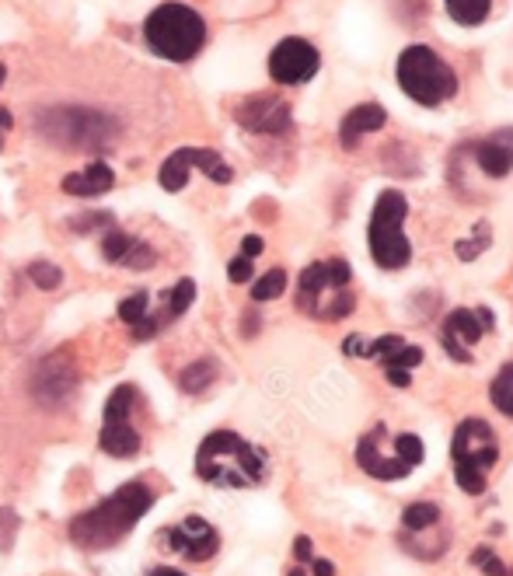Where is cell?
<instances>
[{"mask_svg": "<svg viewBox=\"0 0 513 576\" xmlns=\"http://www.w3.org/2000/svg\"><path fill=\"white\" fill-rule=\"evenodd\" d=\"M151 507H154L151 486H144V482H126V486H119L112 496H105L102 503H95L91 510L77 514L74 524H70V538H74V545H81V549L88 552L112 549V545L123 542V538L137 528V521Z\"/></svg>", "mask_w": 513, "mask_h": 576, "instance_id": "1", "label": "cell"}, {"mask_svg": "<svg viewBox=\"0 0 513 576\" xmlns=\"http://www.w3.org/2000/svg\"><path fill=\"white\" fill-rule=\"evenodd\" d=\"M266 454L231 430H213L196 451V475L220 489H248L266 479Z\"/></svg>", "mask_w": 513, "mask_h": 576, "instance_id": "2", "label": "cell"}, {"mask_svg": "<svg viewBox=\"0 0 513 576\" xmlns=\"http://www.w3.org/2000/svg\"><path fill=\"white\" fill-rule=\"evenodd\" d=\"M144 39L158 56H165L171 63H185L203 49L206 21L199 18V11H192V7L168 0V4L154 7V11L147 14Z\"/></svg>", "mask_w": 513, "mask_h": 576, "instance_id": "3", "label": "cell"}, {"mask_svg": "<svg viewBox=\"0 0 513 576\" xmlns=\"http://www.w3.org/2000/svg\"><path fill=\"white\" fill-rule=\"evenodd\" d=\"M349 280H353V269H349L346 259L311 262L301 273L297 304L315 318H329V322L332 318H346L356 304V297L349 294Z\"/></svg>", "mask_w": 513, "mask_h": 576, "instance_id": "4", "label": "cell"}, {"mask_svg": "<svg viewBox=\"0 0 513 576\" xmlns=\"http://www.w3.org/2000/svg\"><path fill=\"white\" fill-rule=\"evenodd\" d=\"M454 479L465 493L479 496L486 493V475L493 472V465L500 461V444H496V433L489 430V423L482 419H465V423L454 430Z\"/></svg>", "mask_w": 513, "mask_h": 576, "instance_id": "5", "label": "cell"}, {"mask_svg": "<svg viewBox=\"0 0 513 576\" xmlns=\"http://www.w3.org/2000/svg\"><path fill=\"white\" fill-rule=\"evenodd\" d=\"M398 84L419 105H440L458 91L454 70L430 46H409L398 56Z\"/></svg>", "mask_w": 513, "mask_h": 576, "instance_id": "6", "label": "cell"}, {"mask_svg": "<svg viewBox=\"0 0 513 576\" xmlns=\"http://www.w3.org/2000/svg\"><path fill=\"white\" fill-rule=\"evenodd\" d=\"M409 217V203L398 189H384L374 203L370 217V255L381 269H402L412 259V245L402 234V224Z\"/></svg>", "mask_w": 513, "mask_h": 576, "instance_id": "7", "label": "cell"}, {"mask_svg": "<svg viewBox=\"0 0 513 576\" xmlns=\"http://www.w3.org/2000/svg\"><path fill=\"white\" fill-rule=\"evenodd\" d=\"M39 130L63 147H105L116 137V123L91 109H49L42 112Z\"/></svg>", "mask_w": 513, "mask_h": 576, "instance_id": "8", "label": "cell"}, {"mask_svg": "<svg viewBox=\"0 0 513 576\" xmlns=\"http://www.w3.org/2000/svg\"><path fill=\"white\" fill-rule=\"evenodd\" d=\"M133 405H137V388L119 384L105 405V426H102V451L112 458H133L140 451V433L130 423Z\"/></svg>", "mask_w": 513, "mask_h": 576, "instance_id": "9", "label": "cell"}, {"mask_svg": "<svg viewBox=\"0 0 513 576\" xmlns=\"http://www.w3.org/2000/svg\"><path fill=\"white\" fill-rule=\"evenodd\" d=\"M318 63H322L318 49L308 39L290 35V39L276 42V49L269 53V77L276 84H304L318 74Z\"/></svg>", "mask_w": 513, "mask_h": 576, "instance_id": "10", "label": "cell"}, {"mask_svg": "<svg viewBox=\"0 0 513 576\" xmlns=\"http://www.w3.org/2000/svg\"><path fill=\"white\" fill-rule=\"evenodd\" d=\"M238 123L252 133H287L290 130V105L276 95H252L238 105Z\"/></svg>", "mask_w": 513, "mask_h": 576, "instance_id": "11", "label": "cell"}, {"mask_svg": "<svg viewBox=\"0 0 513 576\" xmlns=\"http://www.w3.org/2000/svg\"><path fill=\"white\" fill-rule=\"evenodd\" d=\"M168 542H171V549L182 552V556L192 559V563H206V559H213L220 549V535L203 521V517H185L182 524H175V528L168 531Z\"/></svg>", "mask_w": 513, "mask_h": 576, "instance_id": "12", "label": "cell"}, {"mask_svg": "<svg viewBox=\"0 0 513 576\" xmlns=\"http://www.w3.org/2000/svg\"><path fill=\"white\" fill-rule=\"evenodd\" d=\"M381 430L384 426H374V430H367L360 437V447H356V461H360V468L367 475H374V479L381 482H395V479H405V475L412 472L409 465H405L398 454H384L381 451Z\"/></svg>", "mask_w": 513, "mask_h": 576, "instance_id": "13", "label": "cell"}, {"mask_svg": "<svg viewBox=\"0 0 513 576\" xmlns=\"http://www.w3.org/2000/svg\"><path fill=\"white\" fill-rule=\"evenodd\" d=\"M486 336V329H482L479 315L468 308H458L447 315L444 322V350L451 353L454 360H472V353H468V346H475L479 339Z\"/></svg>", "mask_w": 513, "mask_h": 576, "instance_id": "14", "label": "cell"}, {"mask_svg": "<svg viewBox=\"0 0 513 576\" xmlns=\"http://www.w3.org/2000/svg\"><path fill=\"white\" fill-rule=\"evenodd\" d=\"M475 161L486 175L493 179H503V175L513 172V126H503V130L489 133L475 144Z\"/></svg>", "mask_w": 513, "mask_h": 576, "instance_id": "15", "label": "cell"}, {"mask_svg": "<svg viewBox=\"0 0 513 576\" xmlns=\"http://www.w3.org/2000/svg\"><path fill=\"white\" fill-rule=\"evenodd\" d=\"M53 388L49 391V402L46 405H56V402H63V398L74 391V367H70V360L67 357H49V360H42L39 364V371H35V378H32V391L39 395L42 388Z\"/></svg>", "mask_w": 513, "mask_h": 576, "instance_id": "16", "label": "cell"}, {"mask_svg": "<svg viewBox=\"0 0 513 576\" xmlns=\"http://www.w3.org/2000/svg\"><path fill=\"white\" fill-rule=\"evenodd\" d=\"M384 123H388V112H384L381 105H374V102L356 105L353 112H346V119H342V126H339V140H342V147H346V151H353V147L360 144L363 133L381 130Z\"/></svg>", "mask_w": 513, "mask_h": 576, "instance_id": "17", "label": "cell"}, {"mask_svg": "<svg viewBox=\"0 0 513 576\" xmlns=\"http://www.w3.org/2000/svg\"><path fill=\"white\" fill-rule=\"evenodd\" d=\"M116 186V172H112L105 161H91L84 172H70L63 179V192L67 196H102Z\"/></svg>", "mask_w": 513, "mask_h": 576, "instance_id": "18", "label": "cell"}, {"mask_svg": "<svg viewBox=\"0 0 513 576\" xmlns=\"http://www.w3.org/2000/svg\"><path fill=\"white\" fill-rule=\"evenodd\" d=\"M185 158H189L192 168H199L203 175H210V179L220 182V186H227V182L234 179L231 165H227L217 151H210V147H185Z\"/></svg>", "mask_w": 513, "mask_h": 576, "instance_id": "19", "label": "cell"}, {"mask_svg": "<svg viewBox=\"0 0 513 576\" xmlns=\"http://www.w3.org/2000/svg\"><path fill=\"white\" fill-rule=\"evenodd\" d=\"M165 297H168L165 311H161V315H154V322H158L161 329H165L168 318H178V315H185V311H189L192 297H196V283H192V280H178Z\"/></svg>", "mask_w": 513, "mask_h": 576, "instance_id": "20", "label": "cell"}, {"mask_svg": "<svg viewBox=\"0 0 513 576\" xmlns=\"http://www.w3.org/2000/svg\"><path fill=\"white\" fill-rule=\"evenodd\" d=\"M189 172H192V165H189V158H185V147L182 151H175L171 158H165V165H161V189H168V192H178V189H185V182H189Z\"/></svg>", "mask_w": 513, "mask_h": 576, "instance_id": "21", "label": "cell"}, {"mask_svg": "<svg viewBox=\"0 0 513 576\" xmlns=\"http://www.w3.org/2000/svg\"><path fill=\"white\" fill-rule=\"evenodd\" d=\"M447 4V14H451L458 25H482L486 21V14H489V4L493 0H444Z\"/></svg>", "mask_w": 513, "mask_h": 576, "instance_id": "22", "label": "cell"}, {"mask_svg": "<svg viewBox=\"0 0 513 576\" xmlns=\"http://www.w3.org/2000/svg\"><path fill=\"white\" fill-rule=\"evenodd\" d=\"M213 378H217V364H213V360H199V364L185 367L178 384H182V391H189V395H199V391L210 388Z\"/></svg>", "mask_w": 513, "mask_h": 576, "instance_id": "23", "label": "cell"}, {"mask_svg": "<svg viewBox=\"0 0 513 576\" xmlns=\"http://www.w3.org/2000/svg\"><path fill=\"white\" fill-rule=\"evenodd\" d=\"M402 524H405V531H412V535H416V531H430L440 524V510L433 507V503H412V507H405Z\"/></svg>", "mask_w": 513, "mask_h": 576, "instance_id": "24", "label": "cell"}, {"mask_svg": "<svg viewBox=\"0 0 513 576\" xmlns=\"http://www.w3.org/2000/svg\"><path fill=\"white\" fill-rule=\"evenodd\" d=\"M489 398H493V405L503 412V416H513V364H507L500 374H496L493 388H489Z\"/></svg>", "mask_w": 513, "mask_h": 576, "instance_id": "25", "label": "cell"}, {"mask_svg": "<svg viewBox=\"0 0 513 576\" xmlns=\"http://www.w3.org/2000/svg\"><path fill=\"white\" fill-rule=\"evenodd\" d=\"M283 290H287V269H269L262 280H255L252 297L255 301H276V297H283Z\"/></svg>", "mask_w": 513, "mask_h": 576, "instance_id": "26", "label": "cell"}, {"mask_svg": "<svg viewBox=\"0 0 513 576\" xmlns=\"http://www.w3.org/2000/svg\"><path fill=\"white\" fill-rule=\"evenodd\" d=\"M137 245V238H130L126 231H119V227H109L102 238V255L109 262H123L126 255H130V248Z\"/></svg>", "mask_w": 513, "mask_h": 576, "instance_id": "27", "label": "cell"}, {"mask_svg": "<svg viewBox=\"0 0 513 576\" xmlns=\"http://www.w3.org/2000/svg\"><path fill=\"white\" fill-rule=\"evenodd\" d=\"M28 280L42 290H53V287H60L63 273L53 266V262H32V266H28Z\"/></svg>", "mask_w": 513, "mask_h": 576, "instance_id": "28", "label": "cell"}, {"mask_svg": "<svg viewBox=\"0 0 513 576\" xmlns=\"http://www.w3.org/2000/svg\"><path fill=\"white\" fill-rule=\"evenodd\" d=\"M489 241H493V238H489V227H486V224H479V234H475V238L458 241V248H454V252H458V259L472 262V259H479V255L486 252Z\"/></svg>", "mask_w": 513, "mask_h": 576, "instance_id": "29", "label": "cell"}, {"mask_svg": "<svg viewBox=\"0 0 513 576\" xmlns=\"http://www.w3.org/2000/svg\"><path fill=\"white\" fill-rule=\"evenodd\" d=\"M147 308H151V297L133 294V297H126V301L119 304V318H123L126 325H137L140 318H147Z\"/></svg>", "mask_w": 513, "mask_h": 576, "instance_id": "30", "label": "cell"}, {"mask_svg": "<svg viewBox=\"0 0 513 576\" xmlns=\"http://www.w3.org/2000/svg\"><path fill=\"white\" fill-rule=\"evenodd\" d=\"M405 346V339L402 336H381L377 343H367V357H374V360H381V364H388L391 357H395L398 350Z\"/></svg>", "mask_w": 513, "mask_h": 576, "instance_id": "31", "label": "cell"}, {"mask_svg": "<svg viewBox=\"0 0 513 576\" xmlns=\"http://www.w3.org/2000/svg\"><path fill=\"white\" fill-rule=\"evenodd\" d=\"M475 566H482L489 576H513V570H507V566L493 556V549H486V545H482V549H475Z\"/></svg>", "mask_w": 513, "mask_h": 576, "instance_id": "32", "label": "cell"}, {"mask_svg": "<svg viewBox=\"0 0 513 576\" xmlns=\"http://www.w3.org/2000/svg\"><path fill=\"white\" fill-rule=\"evenodd\" d=\"M419 364H423V350H419V346H402V350H398L384 367H402V371H412V367H419Z\"/></svg>", "mask_w": 513, "mask_h": 576, "instance_id": "33", "label": "cell"}, {"mask_svg": "<svg viewBox=\"0 0 513 576\" xmlns=\"http://www.w3.org/2000/svg\"><path fill=\"white\" fill-rule=\"evenodd\" d=\"M158 259L154 255V248H147L144 241H137V245L130 248V255L123 259V266H130V269H144V266H151V262Z\"/></svg>", "mask_w": 513, "mask_h": 576, "instance_id": "34", "label": "cell"}, {"mask_svg": "<svg viewBox=\"0 0 513 576\" xmlns=\"http://www.w3.org/2000/svg\"><path fill=\"white\" fill-rule=\"evenodd\" d=\"M95 227H105V231H109V227H116V220H112V213H105V210L74 220V231H95Z\"/></svg>", "mask_w": 513, "mask_h": 576, "instance_id": "35", "label": "cell"}, {"mask_svg": "<svg viewBox=\"0 0 513 576\" xmlns=\"http://www.w3.org/2000/svg\"><path fill=\"white\" fill-rule=\"evenodd\" d=\"M227 276H231V283H248V280H252V259H245V255L231 259V266H227Z\"/></svg>", "mask_w": 513, "mask_h": 576, "instance_id": "36", "label": "cell"}, {"mask_svg": "<svg viewBox=\"0 0 513 576\" xmlns=\"http://www.w3.org/2000/svg\"><path fill=\"white\" fill-rule=\"evenodd\" d=\"M262 248H266V241H262L259 234H248V238L241 241V255H245V259H255V255H262Z\"/></svg>", "mask_w": 513, "mask_h": 576, "instance_id": "37", "label": "cell"}, {"mask_svg": "<svg viewBox=\"0 0 513 576\" xmlns=\"http://www.w3.org/2000/svg\"><path fill=\"white\" fill-rule=\"evenodd\" d=\"M294 556L301 559V563H311V559H315V545H311L308 535H301V538L294 542Z\"/></svg>", "mask_w": 513, "mask_h": 576, "instance_id": "38", "label": "cell"}, {"mask_svg": "<svg viewBox=\"0 0 513 576\" xmlns=\"http://www.w3.org/2000/svg\"><path fill=\"white\" fill-rule=\"evenodd\" d=\"M342 350H346L349 357H367V343H363L360 336H349L346 343H342Z\"/></svg>", "mask_w": 513, "mask_h": 576, "instance_id": "39", "label": "cell"}, {"mask_svg": "<svg viewBox=\"0 0 513 576\" xmlns=\"http://www.w3.org/2000/svg\"><path fill=\"white\" fill-rule=\"evenodd\" d=\"M388 381L395 384V388H409V371H402V367H388Z\"/></svg>", "mask_w": 513, "mask_h": 576, "instance_id": "40", "label": "cell"}, {"mask_svg": "<svg viewBox=\"0 0 513 576\" xmlns=\"http://www.w3.org/2000/svg\"><path fill=\"white\" fill-rule=\"evenodd\" d=\"M315 576H336V566L329 559H315Z\"/></svg>", "mask_w": 513, "mask_h": 576, "instance_id": "41", "label": "cell"}, {"mask_svg": "<svg viewBox=\"0 0 513 576\" xmlns=\"http://www.w3.org/2000/svg\"><path fill=\"white\" fill-rule=\"evenodd\" d=\"M475 315H479V322H482V329H493V325H496V318H493V311H489V308H479V311H475Z\"/></svg>", "mask_w": 513, "mask_h": 576, "instance_id": "42", "label": "cell"}, {"mask_svg": "<svg viewBox=\"0 0 513 576\" xmlns=\"http://www.w3.org/2000/svg\"><path fill=\"white\" fill-rule=\"evenodd\" d=\"M11 123H14V119H11V112H7V109H0V144H4V133L11 130Z\"/></svg>", "mask_w": 513, "mask_h": 576, "instance_id": "43", "label": "cell"}, {"mask_svg": "<svg viewBox=\"0 0 513 576\" xmlns=\"http://www.w3.org/2000/svg\"><path fill=\"white\" fill-rule=\"evenodd\" d=\"M147 576H185V573H178V570H171V566H158V570H151Z\"/></svg>", "mask_w": 513, "mask_h": 576, "instance_id": "44", "label": "cell"}, {"mask_svg": "<svg viewBox=\"0 0 513 576\" xmlns=\"http://www.w3.org/2000/svg\"><path fill=\"white\" fill-rule=\"evenodd\" d=\"M4 77H7V70H4V63H0V84H4Z\"/></svg>", "mask_w": 513, "mask_h": 576, "instance_id": "45", "label": "cell"}, {"mask_svg": "<svg viewBox=\"0 0 513 576\" xmlns=\"http://www.w3.org/2000/svg\"><path fill=\"white\" fill-rule=\"evenodd\" d=\"M287 576H308V573H301V570H290Z\"/></svg>", "mask_w": 513, "mask_h": 576, "instance_id": "46", "label": "cell"}]
</instances>
